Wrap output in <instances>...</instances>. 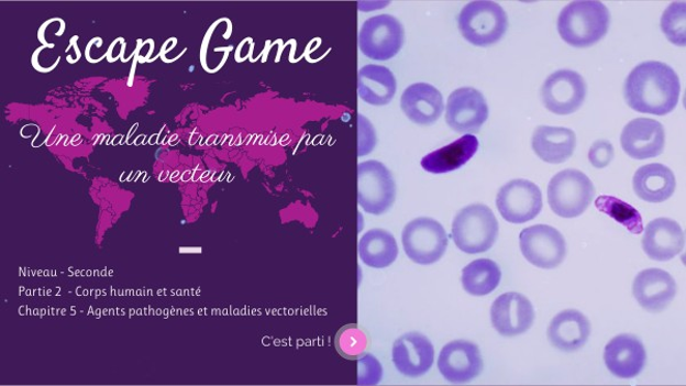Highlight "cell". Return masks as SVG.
Segmentation results:
<instances>
[{
	"label": "cell",
	"mask_w": 686,
	"mask_h": 386,
	"mask_svg": "<svg viewBox=\"0 0 686 386\" xmlns=\"http://www.w3.org/2000/svg\"><path fill=\"white\" fill-rule=\"evenodd\" d=\"M681 82L675 70L660 62L643 63L629 74L624 82V99L641 113L665 115L677 106Z\"/></svg>",
	"instance_id": "6da1fadb"
},
{
	"label": "cell",
	"mask_w": 686,
	"mask_h": 386,
	"mask_svg": "<svg viewBox=\"0 0 686 386\" xmlns=\"http://www.w3.org/2000/svg\"><path fill=\"white\" fill-rule=\"evenodd\" d=\"M610 11L600 2H574L560 13L557 29L561 37L571 46L589 47L609 32Z\"/></svg>",
	"instance_id": "7a4b0ae2"
},
{
	"label": "cell",
	"mask_w": 686,
	"mask_h": 386,
	"mask_svg": "<svg viewBox=\"0 0 686 386\" xmlns=\"http://www.w3.org/2000/svg\"><path fill=\"white\" fill-rule=\"evenodd\" d=\"M499 235V223L490 207L469 205L457 213L452 223L455 246L466 254H480L494 247Z\"/></svg>",
	"instance_id": "3957f363"
},
{
	"label": "cell",
	"mask_w": 686,
	"mask_h": 386,
	"mask_svg": "<svg viewBox=\"0 0 686 386\" xmlns=\"http://www.w3.org/2000/svg\"><path fill=\"white\" fill-rule=\"evenodd\" d=\"M595 195L590 178L578 169L557 173L549 186L552 211L563 219H574L584 214Z\"/></svg>",
	"instance_id": "277c9868"
},
{
	"label": "cell",
	"mask_w": 686,
	"mask_h": 386,
	"mask_svg": "<svg viewBox=\"0 0 686 386\" xmlns=\"http://www.w3.org/2000/svg\"><path fill=\"white\" fill-rule=\"evenodd\" d=\"M457 25L467 42L485 47L504 37L508 29V18L499 4L483 0L467 4L457 18Z\"/></svg>",
	"instance_id": "5b68a950"
},
{
	"label": "cell",
	"mask_w": 686,
	"mask_h": 386,
	"mask_svg": "<svg viewBox=\"0 0 686 386\" xmlns=\"http://www.w3.org/2000/svg\"><path fill=\"white\" fill-rule=\"evenodd\" d=\"M358 205L370 216H383L392 207L397 188L391 172L378 161H367L357 167Z\"/></svg>",
	"instance_id": "8992f818"
},
{
	"label": "cell",
	"mask_w": 686,
	"mask_h": 386,
	"mask_svg": "<svg viewBox=\"0 0 686 386\" xmlns=\"http://www.w3.org/2000/svg\"><path fill=\"white\" fill-rule=\"evenodd\" d=\"M405 42L403 24L389 14L367 19L358 34L361 52L376 62H387L395 57L402 49Z\"/></svg>",
	"instance_id": "52a82bcc"
},
{
	"label": "cell",
	"mask_w": 686,
	"mask_h": 386,
	"mask_svg": "<svg viewBox=\"0 0 686 386\" xmlns=\"http://www.w3.org/2000/svg\"><path fill=\"white\" fill-rule=\"evenodd\" d=\"M407 256L419 265H432L446 253L449 236L444 227L431 218H418L409 222L402 232Z\"/></svg>",
	"instance_id": "ba28073f"
},
{
	"label": "cell",
	"mask_w": 686,
	"mask_h": 386,
	"mask_svg": "<svg viewBox=\"0 0 686 386\" xmlns=\"http://www.w3.org/2000/svg\"><path fill=\"white\" fill-rule=\"evenodd\" d=\"M520 247L524 257L540 269H555L566 256V242L555 228L538 224L520 234Z\"/></svg>",
	"instance_id": "9c48e42d"
},
{
	"label": "cell",
	"mask_w": 686,
	"mask_h": 386,
	"mask_svg": "<svg viewBox=\"0 0 686 386\" xmlns=\"http://www.w3.org/2000/svg\"><path fill=\"white\" fill-rule=\"evenodd\" d=\"M489 106L473 87L457 88L446 103V123L456 133L476 134L488 121Z\"/></svg>",
	"instance_id": "30bf717a"
},
{
	"label": "cell",
	"mask_w": 686,
	"mask_h": 386,
	"mask_svg": "<svg viewBox=\"0 0 686 386\" xmlns=\"http://www.w3.org/2000/svg\"><path fill=\"white\" fill-rule=\"evenodd\" d=\"M587 96L584 77L572 70H558L542 85L541 99L551 112L565 115L578 111Z\"/></svg>",
	"instance_id": "8fae6325"
},
{
	"label": "cell",
	"mask_w": 686,
	"mask_h": 386,
	"mask_svg": "<svg viewBox=\"0 0 686 386\" xmlns=\"http://www.w3.org/2000/svg\"><path fill=\"white\" fill-rule=\"evenodd\" d=\"M497 208L509 223L523 224L535 219L542 210V194L528 180H512L497 196Z\"/></svg>",
	"instance_id": "7c38bea8"
},
{
	"label": "cell",
	"mask_w": 686,
	"mask_h": 386,
	"mask_svg": "<svg viewBox=\"0 0 686 386\" xmlns=\"http://www.w3.org/2000/svg\"><path fill=\"white\" fill-rule=\"evenodd\" d=\"M391 356L398 373L416 378L432 370L435 361V349L427 337L418 332H410L394 342Z\"/></svg>",
	"instance_id": "4fadbf2b"
},
{
	"label": "cell",
	"mask_w": 686,
	"mask_h": 386,
	"mask_svg": "<svg viewBox=\"0 0 686 386\" xmlns=\"http://www.w3.org/2000/svg\"><path fill=\"white\" fill-rule=\"evenodd\" d=\"M438 367L447 382L465 384L475 379L483 372L484 364L476 344L457 340L447 343L442 349Z\"/></svg>",
	"instance_id": "5bb4252c"
},
{
	"label": "cell",
	"mask_w": 686,
	"mask_h": 386,
	"mask_svg": "<svg viewBox=\"0 0 686 386\" xmlns=\"http://www.w3.org/2000/svg\"><path fill=\"white\" fill-rule=\"evenodd\" d=\"M534 319L535 312L532 304L519 293L502 294L491 308V321L495 330L506 338L527 333Z\"/></svg>",
	"instance_id": "9a60e30c"
},
{
	"label": "cell",
	"mask_w": 686,
	"mask_h": 386,
	"mask_svg": "<svg viewBox=\"0 0 686 386\" xmlns=\"http://www.w3.org/2000/svg\"><path fill=\"white\" fill-rule=\"evenodd\" d=\"M665 129L663 124L650 118H637L627 124L620 142L623 152L631 158L644 161L664 153Z\"/></svg>",
	"instance_id": "2e32d148"
},
{
	"label": "cell",
	"mask_w": 686,
	"mask_h": 386,
	"mask_svg": "<svg viewBox=\"0 0 686 386\" xmlns=\"http://www.w3.org/2000/svg\"><path fill=\"white\" fill-rule=\"evenodd\" d=\"M676 282L662 269L641 272L633 284V294L639 305L646 311H664L675 299Z\"/></svg>",
	"instance_id": "e0dca14e"
},
{
	"label": "cell",
	"mask_w": 686,
	"mask_h": 386,
	"mask_svg": "<svg viewBox=\"0 0 686 386\" xmlns=\"http://www.w3.org/2000/svg\"><path fill=\"white\" fill-rule=\"evenodd\" d=\"M605 362L612 375L634 378L645 366L646 351L639 338L631 334L618 335L606 346Z\"/></svg>",
	"instance_id": "ac0fdd59"
},
{
	"label": "cell",
	"mask_w": 686,
	"mask_h": 386,
	"mask_svg": "<svg viewBox=\"0 0 686 386\" xmlns=\"http://www.w3.org/2000/svg\"><path fill=\"white\" fill-rule=\"evenodd\" d=\"M400 108L418 125L435 124L444 111V100L436 87L427 82L412 84L400 98Z\"/></svg>",
	"instance_id": "d6986e66"
},
{
	"label": "cell",
	"mask_w": 686,
	"mask_h": 386,
	"mask_svg": "<svg viewBox=\"0 0 686 386\" xmlns=\"http://www.w3.org/2000/svg\"><path fill=\"white\" fill-rule=\"evenodd\" d=\"M685 240L681 225L671 219L651 221L645 230L642 246L654 261L666 262L682 253Z\"/></svg>",
	"instance_id": "ffe728a7"
},
{
	"label": "cell",
	"mask_w": 686,
	"mask_h": 386,
	"mask_svg": "<svg viewBox=\"0 0 686 386\" xmlns=\"http://www.w3.org/2000/svg\"><path fill=\"white\" fill-rule=\"evenodd\" d=\"M591 332L589 320L578 310L560 312L549 327V340L560 351L576 352L585 346Z\"/></svg>",
	"instance_id": "44dd1931"
},
{
	"label": "cell",
	"mask_w": 686,
	"mask_h": 386,
	"mask_svg": "<svg viewBox=\"0 0 686 386\" xmlns=\"http://www.w3.org/2000/svg\"><path fill=\"white\" fill-rule=\"evenodd\" d=\"M576 133L565 128L539 126L532 137L535 155L549 164H562L574 155Z\"/></svg>",
	"instance_id": "7402d4cb"
},
{
	"label": "cell",
	"mask_w": 686,
	"mask_h": 386,
	"mask_svg": "<svg viewBox=\"0 0 686 386\" xmlns=\"http://www.w3.org/2000/svg\"><path fill=\"white\" fill-rule=\"evenodd\" d=\"M637 196L651 203L668 200L675 192L676 178L673 170L663 164H649L638 169L633 178Z\"/></svg>",
	"instance_id": "603a6c76"
},
{
	"label": "cell",
	"mask_w": 686,
	"mask_h": 386,
	"mask_svg": "<svg viewBox=\"0 0 686 386\" xmlns=\"http://www.w3.org/2000/svg\"><path fill=\"white\" fill-rule=\"evenodd\" d=\"M478 145L475 135L466 134L439 148V151L425 155L421 159V167L432 174H444L460 169L475 156Z\"/></svg>",
	"instance_id": "cb8c5ba5"
},
{
	"label": "cell",
	"mask_w": 686,
	"mask_h": 386,
	"mask_svg": "<svg viewBox=\"0 0 686 386\" xmlns=\"http://www.w3.org/2000/svg\"><path fill=\"white\" fill-rule=\"evenodd\" d=\"M397 92V80L386 67L364 66L358 71V97L370 106L389 104Z\"/></svg>",
	"instance_id": "d4e9b609"
},
{
	"label": "cell",
	"mask_w": 686,
	"mask_h": 386,
	"mask_svg": "<svg viewBox=\"0 0 686 386\" xmlns=\"http://www.w3.org/2000/svg\"><path fill=\"white\" fill-rule=\"evenodd\" d=\"M361 261L372 269H386L398 257V245L395 236L383 229L365 232L358 243Z\"/></svg>",
	"instance_id": "484cf974"
},
{
	"label": "cell",
	"mask_w": 686,
	"mask_h": 386,
	"mask_svg": "<svg viewBox=\"0 0 686 386\" xmlns=\"http://www.w3.org/2000/svg\"><path fill=\"white\" fill-rule=\"evenodd\" d=\"M500 282V266L489 258L473 261L463 271V287L473 296L489 295L497 289Z\"/></svg>",
	"instance_id": "4316f807"
},
{
	"label": "cell",
	"mask_w": 686,
	"mask_h": 386,
	"mask_svg": "<svg viewBox=\"0 0 686 386\" xmlns=\"http://www.w3.org/2000/svg\"><path fill=\"white\" fill-rule=\"evenodd\" d=\"M595 206L599 212L609 216L629 232L641 234L644 231L642 216L632 205L612 196H600Z\"/></svg>",
	"instance_id": "83f0119b"
},
{
	"label": "cell",
	"mask_w": 686,
	"mask_h": 386,
	"mask_svg": "<svg viewBox=\"0 0 686 386\" xmlns=\"http://www.w3.org/2000/svg\"><path fill=\"white\" fill-rule=\"evenodd\" d=\"M370 345L367 333L358 324L342 327L335 337L336 351L343 359L357 361Z\"/></svg>",
	"instance_id": "f1b7e54d"
},
{
	"label": "cell",
	"mask_w": 686,
	"mask_h": 386,
	"mask_svg": "<svg viewBox=\"0 0 686 386\" xmlns=\"http://www.w3.org/2000/svg\"><path fill=\"white\" fill-rule=\"evenodd\" d=\"M686 4L677 2L671 4L662 18V30L668 41L677 46H685Z\"/></svg>",
	"instance_id": "f546056e"
},
{
	"label": "cell",
	"mask_w": 686,
	"mask_h": 386,
	"mask_svg": "<svg viewBox=\"0 0 686 386\" xmlns=\"http://www.w3.org/2000/svg\"><path fill=\"white\" fill-rule=\"evenodd\" d=\"M357 366L358 385H377L381 382L384 375L383 365L374 354L365 353L357 360Z\"/></svg>",
	"instance_id": "4dcf8cb0"
},
{
	"label": "cell",
	"mask_w": 686,
	"mask_h": 386,
	"mask_svg": "<svg viewBox=\"0 0 686 386\" xmlns=\"http://www.w3.org/2000/svg\"><path fill=\"white\" fill-rule=\"evenodd\" d=\"M377 134L365 115H358V157H364L375 151Z\"/></svg>",
	"instance_id": "1f68e13d"
},
{
	"label": "cell",
	"mask_w": 686,
	"mask_h": 386,
	"mask_svg": "<svg viewBox=\"0 0 686 386\" xmlns=\"http://www.w3.org/2000/svg\"><path fill=\"white\" fill-rule=\"evenodd\" d=\"M615 157V148L608 140L595 142L589 151L588 158L595 168H606Z\"/></svg>",
	"instance_id": "d6a6232c"
}]
</instances>
